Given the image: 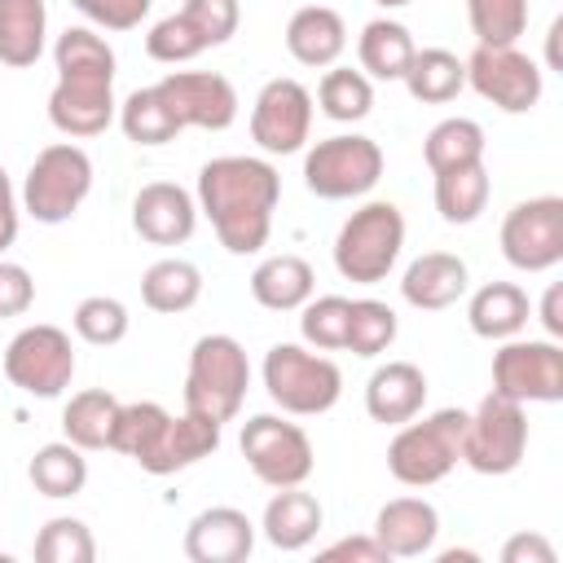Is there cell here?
Segmentation results:
<instances>
[{"mask_svg": "<svg viewBox=\"0 0 563 563\" xmlns=\"http://www.w3.org/2000/svg\"><path fill=\"white\" fill-rule=\"evenodd\" d=\"M374 537L391 559H422L435 550L440 510L427 497H391L374 515Z\"/></svg>", "mask_w": 563, "mask_h": 563, "instance_id": "20", "label": "cell"}, {"mask_svg": "<svg viewBox=\"0 0 563 563\" xmlns=\"http://www.w3.org/2000/svg\"><path fill=\"white\" fill-rule=\"evenodd\" d=\"M264 391L268 400L290 413V418H317V413H330L343 396V369L321 356V352H308L299 343H273L264 352Z\"/></svg>", "mask_w": 563, "mask_h": 563, "instance_id": "3", "label": "cell"}, {"mask_svg": "<svg viewBox=\"0 0 563 563\" xmlns=\"http://www.w3.org/2000/svg\"><path fill=\"white\" fill-rule=\"evenodd\" d=\"M317 273L303 255H268L251 273V299L268 312H295L312 299Z\"/></svg>", "mask_w": 563, "mask_h": 563, "instance_id": "25", "label": "cell"}, {"mask_svg": "<svg viewBox=\"0 0 563 563\" xmlns=\"http://www.w3.org/2000/svg\"><path fill=\"white\" fill-rule=\"evenodd\" d=\"M255 550V523L238 506L198 510L185 528V559L189 563H242Z\"/></svg>", "mask_w": 563, "mask_h": 563, "instance_id": "18", "label": "cell"}, {"mask_svg": "<svg viewBox=\"0 0 563 563\" xmlns=\"http://www.w3.org/2000/svg\"><path fill=\"white\" fill-rule=\"evenodd\" d=\"M202 48H207V40L194 31V22H189L185 13H167V18H158V22L150 26V35H145V53H150L154 62H167V66L194 62Z\"/></svg>", "mask_w": 563, "mask_h": 563, "instance_id": "43", "label": "cell"}, {"mask_svg": "<svg viewBox=\"0 0 563 563\" xmlns=\"http://www.w3.org/2000/svg\"><path fill=\"white\" fill-rule=\"evenodd\" d=\"M70 4L92 26H101V31H132V26L145 22V13H150L154 0H70Z\"/></svg>", "mask_w": 563, "mask_h": 563, "instance_id": "45", "label": "cell"}, {"mask_svg": "<svg viewBox=\"0 0 563 563\" xmlns=\"http://www.w3.org/2000/svg\"><path fill=\"white\" fill-rule=\"evenodd\" d=\"M396 312L383 303V299H352V312H347V343L343 352L352 356H383L391 343H396Z\"/></svg>", "mask_w": 563, "mask_h": 563, "instance_id": "38", "label": "cell"}, {"mask_svg": "<svg viewBox=\"0 0 563 563\" xmlns=\"http://www.w3.org/2000/svg\"><path fill=\"white\" fill-rule=\"evenodd\" d=\"M92 194V158L75 141L44 145L22 180V211L35 224H66Z\"/></svg>", "mask_w": 563, "mask_h": 563, "instance_id": "7", "label": "cell"}, {"mask_svg": "<svg viewBox=\"0 0 563 563\" xmlns=\"http://www.w3.org/2000/svg\"><path fill=\"white\" fill-rule=\"evenodd\" d=\"M532 317V303H528V290L515 286V282H484L471 303H466V325L488 339V343H501V339H515L523 334Z\"/></svg>", "mask_w": 563, "mask_h": 563, "instance_id": "24", "label": "cell"}, {"mask_svg": "<svg viewBox=\"0 0 563 563\" xmlns=\"http://www.w3.org/2000/svg\"><path fill=\"white\" fill-rule=\"evenodd\" d=\"M427 405V374L413 361H387L365 383V413L383 427H400L418 418Z\"/></svg>", "mask_w": 563, "mask_h": 563, "instance_id": "21", "label": "cell"}, {"mask_svg": "<svg viewBox=\"0 0 563 563\" xmlns=\"http://www.w3.org/2000/svg\"><path fill=\"white\" fill-rule=\"evenodd\" d=\"M35 303V277L13 264V260H0V317H22L31 312Z\"/></svg>", "mask_w": 563, "mask_h": 563, "instance_id": "46", "label": "cell"}, {"mask_svg": "<svg viewBox=\"0 0 563 563\" xmlns=\"http://www.w3.org/2000/svg\"><path fill=\"white\" fill-rule=\"evenodd\" d=\"M308 132H312V92L290 75L268 79L251 101V141L264 154H299Z\"/></svg>", "mask_w": 563, "mask_h": 563, "instance_id": "15", "label": "cell"}, {"mask_svg": "<svg viewBox=\"0 0 563 563\" xmlns=\"http://www.w3.org/2000/svg\"><path fill=\"white\" fill-rule=\"evenodd\" d=\"M378 180H383V150L374 136L343 132V136L317 141L303 154V185H308V194H317L325 202L365 198Z\"/></svg>", "mask_w": 563, "mask_h": 563, "instance_id": "8", "label": "cell"}, {"mask_svg": "<svg viewBox=\"0 0 563 563\" xmlns=\"http://www.w3.org/2000/svg\"><path fill=\"white\" fill-rule=\"evenodd\" d=\"M378 9H405V4H413V0H374Z\"/></svg>", "mask_w": 563, "mask_h": 563, "instance_id": "52", "label": "cell"}, {"mask_svg": "<svg viewBox=\"0 0 563 563\" xmlns=\"http://www.w3.org/2000/svg\"><path fill=\"white\" fill-rule=\"evenodd\" d=\"M493 391L519 405L563 400V347L559 339H501L493 352Z\"/></svg>", "mask_w": 563, "mask_h": 563, "instance_id": "12", "label": "cell"}, {"mask_svg": "<svg viewBox=\"0 0 563 563\" xmlns=\"http://www.w3.org/2000/svg\"><path fill=\"white\" fill-rule=\"evenodd\" d=\"M132 229L154 246H180L198 229V202L172 180H150L132 198Z\"/></svg>", "mask_w": 563, "mask_h": 563, "instance_id": "17", "label": "cell"}, {"mask_svg": "<svg viewBox=\"0 0 563 563\" xmlns=\"http://www.w3.org/2000/svg\"><path fill=\"white\" fill-rule=\"evenodd\" d=\"M347 312H352V299L343 295H317L299 308V334L308 347L317 352H343L347 343Z\"/></svg>", "mask_w": 563, "mask_h": 563, "instance_id": "39", "label": "cell"}, {"mask_svg": "<svg viewBox=\"0 0 563 563\" xmlns=\"http://www.w3.org/2000/svg\"><path fill=\"white\" fill-rule=\"evenodd\" d=\"M220 449V422L185 409L180 418L172 413L167 422V435H163V453H158V475H176L202 457H211Z\"/></svg>", "mask_w": 563, "mask_h": 563, "instance_id": "35", "label": "cell"}, {"mask_svg": "<svg viewBox=\"0 0 563 563\" xmlns=\"http://www.w3.org/2000/svg\"><path fill=\"white\" fill-rule=\"evenodd\" d=\"M180 13L194 22V31L207 40V48L233 40L238 35V22H242V4L238 0H185Z\"/></svg>", "mask_w": 563, "mask_h": 563, "instance_id": "44", "label": "cell"}, {"mask_svg": "<svg viewBox=\"0 0 563 563\" xmlns=\"http://www.w3.org/2000/svg\"><path fill=\"white\" fill-rule=\"evenodd\" d=\"M457 559H462V563H475L479 554H475V550H444V554H440V563H457Z\"/></svg>", "mask_w": 563, "mask_h": 563, "instance_id": "51", "label": "cell"}, {"mask_svg": "<svg viewBox=\"0 0 563 563\" xmlns=\"http://www.w3.org/2000/svg\"><path fill=\"white\" fill-rule=\"evenodd\" d=\"M462 431L466 413L462 409H435L422 422L409 418L387 444V471L391 479L409 488H431L440 484L457 462H462Z\"/></svg>", "mask_w": 563, "mask_h": 563, "instance_id": "6", "label": "cell"}, {"mask_svg": "<svg viewBox=\"0 0 563 563\" xmlns=\"http://www.w3.org/2000/svg\"><path fill=\"white\" fill-rule=\"evenodd\" d=\"M541 325L550 339H563V286H550L541 299Z\"/></svg>", "mask_w": 563, "mask_h": 563, "instance_id": "50", "label": "cell"}, {"mask_svg": "<svg viewBox=\"0 0 563 563\" xmlns=\"http://www.w3.org/2000/svg\"><path fill=\"white\" fill-rule=\"evenodd\" d=\"M141 299H145L150 312H163V317L189 312L202 299V273H198V264H189L180 255L154 260L141 273Z\"/></svg>", "mask_w": 563, "mask_h": 563, "instance_id": "28", "label": "cell"}, {"mask_svg": "<svg viewBox=\"0 0 563 563\" xmlns=\"http://www.w3.org/2000/svg\"><path fill=\"white\" fill-rule=\"evenodd\" d=\"M167 422H172V413L158 400L119 405V418H114V431H110V449L123 453V457H132L141 471L158 475V453H163Z\"/></svg>", "mask_w": 563, "mask_h": 563, "instance_id": "26", "label": "cell"}, {"mask_svg": "<svg viewBox=\"0 0 563 563\" xmlns=\"http://www.w3.org/2000/svg\"><path fill=\"white\" fill-rule=\"evenodd\" d=\"M321 559H325V563H334V559H352V563H391V554L378 545L374 532H365V537H343V541L325 545Z\"/></svg>", "mask_w": 563, "mask_h": 563, "instance_id": "47", "label": "cell"}, {"mask_svg": "<svg viewBox=\"0 0 563 563\" xmlns=\"http://www.w3.org/2000/svg\"><path fill=\"white\" fill-rule=\"evenodd\" d=\"M4 378L26 391V396H40V400H53L70 387L75 378V347H70V334L62 325H48V321H35V325H22L9 347H4Z\"/></svg>", "mask_w": 563, "mask_h": 563, "instance_id": "10", "label": "cell"}, {"mask_svg": "<svg viewBox=\"0 0 563 563\" xmlns=\"http://www.w3.org/2000/svg\"><path fill=\"white\" fill-rule=\"evenodd\" d=\"M431 176H435V211L444 224H475L484 216L488 194H493L484 163H466V167H449Z\"/></svg>", "mask_w": 563, "mask_h": 563, "instance_id": "31", "label": "cell"}, {"mask_svg": "<svg viewBox=\"0 0 563 563\" xmlns=\"http://www.w3.org/2000/svg\"><path fill=\"white\" fill-rule=\"evenodd\" d=\"M282 198V176L268 158L255 154H220L198 172V211L211 220L220 246L229 255L264 251L273 233V211Z\"/></svg>", "mask_w": 563, "mask_h": 563, "instance_id": "1", "label": "cell"}, {"mask_svg": "<svg viewBox=\"0 0 563 563\" xmlns=\"http://www.w3.org/2000/svg\"><path fill=\"white\" fill-rule=\"evenodd\" d=\"M238 449L246 457V466L255 471L260 484L268 488H290V484H303L317 466L312 457V440L299 422H286L277 413H255L242 422V435H238Z\"/></svg>", "mask_w": 563, "mask_h": 563, "instance_id": "11", "label": "cell"}, {"mask_svg": "<svg viewBox=\"0 0 563 563\" xmlns=\"http://www.w3.org/2000/svg\"><path fill=\"white\" fill-rule=\"evenodd\" d=\"M413 48H418V44H413L409 26L396 22V18H374V22H365L361 35H356L361 70H365L369 79H383V84H391V79L405 75Z\"/></svg>", "mask_w": 563, "mask_h": 563, "instance_id": "29", "label": "cell"}, {"mask_svg": "<svg viewBox=\"0 0 563 563\" xmlns=\"http://www.w3.org/2000/svg\"><path fill=\"white\" fill-rule=\"evenodd\" d=\"M18 224H22V202H18V194H13L9 172L0 167V255L18 242Z\"/></svg>", "mask_w": 563, "mask_h": 563, "instance_id": "49", "label": "cell"}, {"mask_svg": "<svg viewBox=\"0 0 563 563\" xmlns=\"http://www.w3.org/2000/svg\"><path fill=\"white\" fill-rule=\"evenodd\" d=\"M501 563H554V545L541 532H515L501 545Z\"/></svg>", "mask_w": 563, "mask_h": 563, "instance_id": "48", "label": "cell"}, {"mask_svg": "<svg viewBox=\"0 0 563 563\" xmlns=\"http://www.w3.org/2000/svg\"><path fill=\"white\" fill-rule=\"evenodd\" d=\"M466 286H471V268L453 251H427L400 277V295L418 312H444V308H453L466 295Z\"/></svg>", "mask_w": 563, "mask_h": 563, "instance_id": "19", "label": "cell"}, {"mask_svg": "<svg viewBox=\"0 0 563 563\" xmlns=\"http://www.w3.org/2000/svg\"><path fill=\"white\" fill-rule=\"evenodd\" d=\"M70 325H75V334H79L84 343H92V347H114V343L128 339L132 317H128V308H123L114 295H88V299L75 303Z\"/></svg>", "mask_w": 563, "mask_h": 563, "instance_id": "41", "label": "cell"}, {"mask_svg": "<svg viewBox=\"0 0 563 563\" xmlns=\"http://www.w3.org/2000/svg\"><path fill=\"white\" fill-rule=\"evenodd\" d=\"M400 246H405V216H400V207L387 202V198H374V202L356 207L343 220V229L334 238V268H339L343 282L378 286L396 268Z\"/></svg>", "mask_w": 563, "mask_h": 563, "instance_id": "4", "label": "cell"}, {"mask_svg": "<svg viewBox=\"0 0 563 563\" xmlns=\"http://www.w3.org/2000/svg\"><path fill=\"white\" fill-rule=\"evenodd\" d=\"M31 550H35L40 563H92V559H97V541H92L88 523L75 519V515L48 519V523L35 532V545H31Z\"/></svg>", "mask_w": 563, "mask_h": 563, "instance_id": "40", "label": "cell"}, {"mask_svg": "<svg viewBox=\"0 0 563 563\" xmlns=\"http://www.w3.org/2000/svg\"><path fill=\"white\" fill-rule=\"evenodd\" d=\"M462 66H466V84L501 114H528L541 101L545 88L541 66L515 44H475V53Z\"/></svg>", "mask_w": 563, "mask_h": 563, "instance_id": "13", "label": "cell"}, {"mask_svg": "<svg viewBox=\"0 0 563 563\" xmlns=\"http://www.w3.org/2000/svg\"><path fill=\"white\" fill-rule=\"evenodd\" d=\"M114 119H119V128H123V136H128L132 145H167V141H176V136L185 132L180 119L172 114L167 97L158 92V84L128 92Z\"/></svg>", "mask_w": 563, "mask_h": 563, "instance_id": "34", "label": "cell"}, {"mask_svg": "<svg viewBox=\"0 0 563 563\" xmlns=\"http://www.w3.org/2000/svg\"><path fill=\"white\" fill-rule=\"evenodd\" d=\"M48 35V4L44 0H0V62L26 70L40 62Z\"/></svg>", "mask_w": 563, "mask_h": 563, "instance_id": "27", "label": "cell"}, {"mask_svg": "<svg viewBox=\"0 0 563 563\" xmlns=\"http://www.w3.org/2000/svg\"><path fill=\"white\" fill-rule=\"evenodd\" d=\"M501 255L519 273H550L563 260V198L515 202L501 220Z\"/></svg>", "mask_w": 563, "mask_h": 563, "instance_id": "14", "label": "cell"}, {"mask_svg": "<svg viewBox=\"0 0 563 563\" xmlns=\"http://www.w3.org/2000/svg\"><path fill=\"white\" fill-rule=\"evenodd\" d=\"M26 479L35 484L40 497H53V501L75 497L88 484V457L70 440H48V444L35 449V457L26 466Z\"/></svg>", "mask_w": 563, "mask_h": 563, "instance_id": "33", "label": "cell"}, {"mask_svg": "<svg viewBox=\"0 0 563 563\" xmlns=\"http://www.w3.org/2000/svg\"><path fill=\"white\" fill-rule=\"evenodd\" d=\"M251 387V361L246 347L233 334H202L189 352V374H185V409L211 418V422H229L238 418L242 400Z\"/></svg>", "mask_w": 563, "mask_h": 563, "instance_id": "5", "label": "cell"}, {"mask_svg": "<svg viewBox=\"0 0 563 563\" xmlns=\"http://www.w3.org/2000/svg\"><path fill=\"white\" fill-rule=\"evenodd\" d=\"M422 158L431 172H449V167H466V163H484V128L475 119H440L427 141H422Z\"/></svg>", "mask_w": 563, "mask_h": 563, "instance_id": "37", "label": "cell"}, {"mask_svg": "<svg viewBox=\"0 0 563 563\" xmlns=\"http://www.w3.org/2000/svg\"><path fill=\"white\" fill-rule=\"evenodd\" d=\"M158 92L167 97L180 128L224 132L238 119V88L216 70H172L158 79Z\"/></svg>", "mask_w": 563, "mask_h": 563, "instance_id": "16", "label": "cell"}, {"mask_svg": "<svg viewBox=\"0 0 563 563\" xmlns=\"http://www.w3.org/2000/svg\"><path fill=\"white\" fill-rule=\"evenodd\" d=\"M528 453V413L519 400L488 391L475 413H466L462 462L475 475H510Z\"/></svg>", "mask_w": 563, "mask_h": 563, "instance_id": "9", "label": "cell"}, {"mask_svg": "<svg viewBox=\"0 0 563 563\" xmlns=\"http://www.w3.org/2000/svg\"><path fill=\"white\" fill-rule=\"evenodd\" d=\"M321 523H325L321 501H317L303 484H290V488H277V493L268 497L264 519H260V532H264V541H268L273 550L295 554V550H303V545L317 541Z\"/></svg>", "mask_w": 563, "mask_h": 563, "instance_id": "22", "label": "cell"}, {"mask_svg": "<svg viewBox=\"0 0 563 563\" xmlns=\"http://www.w3.org/2000/svg\"><path fill=\"white\" fill-rule=\"evenodd\" d=\"M119 405L106 387H88V391H75L62 409V440L79 444L84 453H97V449H110V431H114V418H119Z\"/></svg>", "mask_w": 563, "mask_h": 563, "instance_id": "32", "label": "cell"}, {"mask_svg": "<svg viewBox=\"0 0 563 563\" xmlns=\"http://www.w3.org/2000/svg\"><path fill=\"white\" fill-rule=\"evenodd\" d=\"M400 84L409 88L413 101H422V106H444V101H453V97L466 88V66H462V57L449 53V48H413V57H409Z\"/></svg>", "mask_w": 563, "mask_h": 563, "instance_id": "30", "label": "cell"}, {"mask_svg": "<svg viewBox=\"0 0 563 563\" xmlns=\"http://www.w3.org/2000/svg\"><path fill=\"white\" fill-rule=\"evenodd\" d=\"M57 84L48 92V123L62 136H101L114 114V48L92 26H66L53 44Z\"/></svg>", "mask_w": 563, "mask_h": 563, "instance_id": "2", "label": "cell"}, {"mask_svg": "<svg viewBox=\"0 0 563 563\" xmlns=\"http://www.w3.org/2000/svg\"><path fill=\"white\" fill-rule=\"evenodd\" d=\"M317 106L325 119L334 123H361L369 110H374V84L365 70H352V66H325L321 84H317Z\"/></svg>", "mask_w": 563, "mask_h": 563, "instance_id": "36", "label": "cell"}, {"mask_svg": "<svg viewBox=\"0 0 563 563\" xmlns=\"http://www.w3.org/2000/svg\"><path fill=\"white\" fill-rule=\"evenodd\" d=\"M347 48V26L343 18L330 9V4H303L290 13L286 22V53L299 62V66H312V70H325L343 57Z\"/></svg>", "mask_w": 563, "mask_h": 563, "instance_id": "23", "label": "cell"}, {"mask_svg": "<svg viewBox=\"0 0 563 563\" xmlns=\"http://www.w3.org/2000/svg\"><path fill=\"white\" fill-rule=\"evenodd\" d=\"M475 44H515L528 31V0H466Z\"/></svg>", "mask_w": 563, "mask_h": 563, "instance_id": "42", "label": "cell"}]
</instances>
